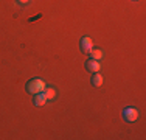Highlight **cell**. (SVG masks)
Wrapping results in <instances>:
<instances>
[{
  "label": "cell",
  "instance_id": "5b68a950",
  "mask_svg": "<svg viewBox=\"0 0 146 140\" xmlns=\"http://www.w3.org/2000/svg\"><path fill=\"white\" fill-rule=\"evenodd\" d=\"M103 83H104V79H103V75H100V72H95L92 75V78H90V84L93 87H101Z\"/></svg>",
  "mask_w": 146,
  "mask_h": 140
},
{
  "label": "cell",
  "instance_id": "6da1fadb",
  "mask_svg": "<svg viewBox=\"0 0 146 140\" xmlns=\"http://www.w3.org/2000/svg\"><path fill=\"white\" fill-rule=\"evenodd\" d=\"M45 83H44V79H40V78H33V79H30L28 83H27V86H25V89H27V92L28 93H40V92H44V89H45Z\"/></svg>",
  "mask_w": 146,
  "mask_h": 140
},
{
  "label": "cell",
  "instance_id": "7a4b0ae2",
  "mask_svg": "<svg viewBox=\"0 0 146 140\" xmlns=\"http://www.w3.org/2000/svg\"><path fill=\"white\" fill-rule=\"evenodd\" d=\"M138 117H140V114H138V111L135 109V107H126V109L123 111V118L126 121H137Z\"/></svg>",
  "mask_w": 146,
  "mask_h": 140
},
{
  "label": "cell",
  "instance_id": "9c48e42d",
  "mask_svg": "<svg viewBox=\"0 0 146 140\" xmlns=\"http://www.w3.org/2000/svg\"><path fill=\"white\" fill-rule=\"evenodd\" d=\"M17 3H19L20 6H28L30 3H31V0H16Z\"/></svg>",
  "mask_w": 146,
  "mask_h": 140
},
{
  "label": "cell",
  "instance_id": "8992f818",
  "mask_svg": "<svg viewBox=\"0 0 146 140\" xmlns=\"http://www.w3.org/2000/svg\"><path fill=\"white\" fill-rule=\"evenodd\" d=\"M33 103H34V106H44V104L47 103V98H45L44 92H40V93H34Z\"/></svg>",
  "mask_w": 146,
  "mask_h": 140
},
{
  "label": "cell",
  "instance_id": "30bf717a",
  "mask_svg": "<svg viewBox=\"0 0 146 140\" xmlns=\"http://www.w3.org/2000/svg\"><path fill=\"white\" fill-rule=\"evenodd\" d=\"M132 2H137V0H132Z\"/></svg>",
  "mask_w": 146,
  "mask_h": 140
},
{
  "label": "cell",
  "instance_id": "52a82bcc",
  "mask_svg": "<svg viewBox=\"0 0 146 140\" xmlns=\"http://www.w3.org/2000/svg\"><path fill=\"white\" fill-rule=\"evenodd\" d=\"M90 58L100 61V59L103 58V50L101 48H92V50H90Z\"/></svg>",
  "mask_w": 146,
  "mask_h": 140
},
{
  "label": "cell",
  "instance_id": "3957f363",
  "mask_svg": "<svg viewBox=\"0 0 146 140\" xmlns=\"http://www.w3.org/2000/svg\"><path fill=\"white\" fill-rule=\"evenodd\" d=\"M79 48H81L82 53H90V50L93 48V42L89 36H82L81 42H79Z\"/></svg>",
  "mask_w": 146,
  "mask_h": 140
},
{
  "label": "cell",
  "instance_id": "277c9868",
  "mask_svg": "<svg viewBox=\"0 0 146 140\" xmlns=\"http://www.w3.org/2000/svg\"><path fill=\"white\" fill-rule=\"evenodd\" d=\"M86 69L89 70L90 73H95V72H100V61H96V59H87L86 61Z\"/></svg>",
  "mask_w": 146,
  "mask_h": 140
},
{
  "label": "cell",
  "instance_id": "ba28073f",
  "mask_svg": "<svg viewBox=\"0 0 146 140\" xmlns=\"http://www.w3.org/2000/svg\"><path fill=\"white\" fill-rule=\"evenodd\" d=\"M44 95L47 100H53L54 97H56V90L53 89V87H45L44 89Z\"/></svg>",
  "mask_w": 146,
  "mask_h": 140
}]
</instances>
